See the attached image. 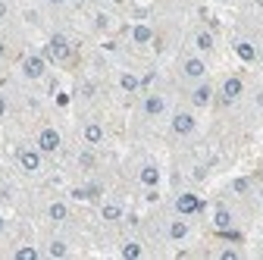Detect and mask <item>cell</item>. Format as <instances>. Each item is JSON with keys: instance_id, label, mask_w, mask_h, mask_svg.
Instances as JSON below:
<instances>
[{"instance_id": "1", "label": "cell", "mask_w": 263, "mask_h": 260, "mask_svg": "<svg viewBox=\"0 0 263 260\" xmlns=\"http://www.w3.org/2000/svg\"><path fill=\"white\" fill-rule=\"evenodd\" d=\"M173 207H176L179 216H194V213L204 210V198H197V194H191V191H182Z\"/></svg>"}, {"instance_id": "2", "label": "cell", "mask_w": 263, "mask_h": 260, "mask_svg": "<svg viewBox=\"0 0 263 260\" xmlns=\"http://www.w3.org/2000/svg\"><path fill=\"white\" fill-rule=\"evenodd\" d=\"M44 72H47V60L41 57V53H28L25 60H22V76L25 79H44Z\"/></svg>"}, {"instance_id": "3", "label": "cell", "mask_w": 263, "mask_h": 260, "mask_svg": "<svg viewBox=\"0 0 263 260\" xmlns=\"http://www.w3.org/2000/svg\"><path fill=\"white\" fill-rule=\"evenodd\" d=\"M194 128H197V119H194V113L182 110V113H176V116H173V135H179V138H188V135H194Z\"/></svg>"}, {"instance_id": "4", "label": "cell", "mask_w": 263, "mask_h": 260, "mask_svg": "<svg viewBox=\"0 0 263 260\" xmlns=\"http://www.w3.org/2000/svg\"><path fill=\"white\" fill-rule=\"evenodd\" d=\"M47 57H50V60H57V63H66V60L72 57L69 41H66L63 35H53V38H50V44H47Z\"/></svg>"}, {"instance_id": "5", "label": "cell", "mask_w": 263, "mask_h": 260, "mask_svg": "<svg viewBox=\"0 0 263 260\" xmlns=\"http://www.w3.org/2000/svg\"><path fill=\"white\" fill-rule=\"evenodd\" d=\"M60 132H57V128H41V132H38V151L41 154H53V151H60Z\"/></svg>"}, {"instance_id": "6", "label": "cell", "mask_w": 263, "mask_h": 260, "mask_svg": "<svg viewBox=\"0 0 263 260\" xmlns=\"http://www.w3.org/2000/svg\"><path fill=\"white\" fill-rule=\"evenodd\" d=\"M16 157H19V166H22L25 173H38V170H41V151H38V147H22Z\"/></svg>"}, {"instance_id": "7", "label": "cell", "mask_w": 263, "mask_h": 260, "mask_svg": "<svg viewBox=\"0 0 263 260\" xmlns=\"http://www.w3.org/2000/svg\"><path fill=\"white\" fill-rule=\"evenodd\" d=\"M182 72H185V79L201 82V79L207 76V66H204L201 57H185V60H182Z\"/></svg>"}, {"instance_id": "8", "label": "cell", "mask_w": 263, "mask_h": 260, "mask_svg": "<svg viewBox=\"0 0 263 260\" xmlns=\"http://www.w3.org/2000/svg\"><path fill=\"white\" fill-rule=\"evenodd\" d=\"M241 94H245V82H241L238 76H229V79L222 82V104H232V101H238Z\"/></svg>"}, {"instance_id": "9", "label": "cell", "mask_w": 263, "mask_h": 260, "mask_svg": "<svg viewBox=\"0 0 263 260\" xmlns=\"http://www.w3.org/2000/svg\"><path fill=\"white\" fill-rule=\"evenodd\" d=\"M141 110H144L147 116H160V113H166V97H160V94H147V97H144V104H141Z\"/></svg>"}, {"instance_id": "10", "label": "cell", "mask_w": 263, "mask_h": 260, "mask_svg": "<svg viewBox=\"0 0 263 260\" xmlns=\"http://www.w3.org/2000/svg\"><path fill=\"white\" fill-rule=\"evenodd\" d=\"M191 235V226L185 222V219H173L170 226H166V238H173V242H182V238H188Z\"/></svg>"}, {"instance_id": "11", "label": "cell", "mask_w": 263, "mask_h": 260, "mask_svg": "<svg viewBox=\"0 0 263 260\" xmlns=\"http://www.w3.org/2000/svg\"><path fill=\"white\" fill-rule=\"evenodd\" d=\"M138 182H141L144 188H157V185H160V170H157L154 163L141 166V173H138Z\"/></svg>"}, {"instance_id": "12", "label": "cell", "mask_w": 263, "mask_h": 260, "mask_svg": "<svg viewBox=\"0 0 263 260\" xmlns=\"http://www.w3.org/2000/svg\"><path fill=\"white\" fill-rule=\"evenodd\" d=\"M210 97H213L210 85H204V82H201V85L191 91V104H194V107H207V104H210Z\"/></svg>"}, {"instance_id": "13", "label": "cell", "mask_w": 263, "mask_h": 260, "mask_svg": "<svg viewBox=\"0 0 263 260\" xmlns=\"http://www.w3.org/2000/svg\"><path fill=\"white\" fill-rule=\"evenodd\" d=\"M82 138H85V141L94 147V144H101V141H104V128L97 125V122H88V125L82 128Z\"/></svg>"}, {"instance_id": "14", "label": "cell", "mask_w": 263, "mask_h": 260, "mask_svg": "<svg viewBox=\"0 0 263 260\" xmlns=\"http://www.w3.org/2000/svg\"><path fill=\"white\" fill-rule=\"evenodd\" d=\"M235 53H238L241 63H257V47H254L251 41H238V44H235Z\"/></svg>"}, {"instance_id": "15", "label": "cell", "mask_w": 263, "mask_h": 260, "mask_svg": "<svg viewBox=\"0 0 263 260\" xmlns=\"http://www.w3.org/2000/svg\"><path fill=\"white\" fill-rule=\"evenodd\" d=\"M151 38H154V28H151V25L138 22L135 28H132V41H135V44H147Z\"/></svg>"}, {"instance_id": "16", "label": "cell", "mask_w": 263, "mask_h": 260, "mask_svg": "<svg viewBox=\"0 0 263 260\" xmlns=\"http://www.w3.org/2000/svg\"><path fill=\"white\" fill-rule=\"evenodd\" d=\"M47 216H50L53 222H63V219H69V207H66L63 201H53V204L47 207Z\"/></svg>"}, {"instance_id": "17", "label": "cell", "mask_w": 263, "mask_h": 260, "mask_svg": "<svg viewBox=\"0 0 263 260\" xmlns=\"http://www.w3.org/2000/svg\"><path fill=\"white\" fill-rule=\"evenodd\" d=\"M119 88L132 94V91H138V88H141V79H138L135 72H122V76H119Z\"/></svg>"}, {"instance_id": "18", "label": "cell", "mask_w": 263, "mask_h": 260, "mask_svg": "<svg viewBox=\"0 0 263 260\" xmlns=\"http://www.w3.org/2000/svg\"><path fill=\"white\" fill-rule=\"evenodd\" d=\"M119 254H122V257H125V260H141V257H144V248H141V245H138V242H125V245H122V251H119Z\"/></svg>"}, {"instance_id": "19", "label": "cell", "mask_w": 263, "mask_h": 260, "mask_svg": "<svg viewBox=\"0 0 263 260\" xmlns=\"http://www.w3.org/2000/svg\"><path fill=\"white\" fill-rule=\"evenodd\" d=\"M122 213H125V210H122L119 204H104V207H101V216H104L107 222H119Z\"/></svg>"}, {"instance_id": "20", "label": "cell", "mask_w": 263, "mask_h": 260, "mask_svg": "<svg viewBox=\"0 0 263 260\" xmlns=\"http://www.w3.org/2000/svg\"><path fill=\"white\" fill-rule=\"evenodd\" d=\"M213 226H216V229H229V226H232V213H229L226 207H219L213 213Z\"/></svg>"}, {"instance_id": "21", "label": "cell", "mask_w": 263, "mask_h": 260, "mask_svg": "<svg viewBox=\"0 0 263 260\" xmlns=\"http://www.w3.org/2000/svg\"><path fill=\"white\" fill-rule=\"evenodd\" d=\"M194 44H197V50H213V35H210V31H197V35H194Z\"/></svg>"}, {"instance_id": "22", "label": "cell", "mask_w": 263, "mask_h": 260, "mask_svg": "<svg viewBox=\"0 0 263 260\" xmlns=\"http://www.w3.org/2000/svg\"><path fill=\"white\" fill-rule=\"evenodd\" d=\"M47 254H50V257H66V254H69V245H66L63 238H53V242L47 245Z\"/></svg>"}, {"instance_id": "23", "label": "cell", "mask_w": 263, "mask_h": 260, "mask_svg": "<svg viewBox=\"0 0 263 260\" xmlns=\"http://www.w3.org/2000/svg\"><path fill=\"white\" fill-rule=\"evenodd\" d=\"M16 260H38V248H28V245L19 248L16 251Z\"/></svg>"}, {"instance_id": "24", "label": "cell", "mask_w": 263, "mask_h": 260, "mask_svg": "<svg viewBox=\"0 0 263 260\" xmlns=\"http://www.w3.org/2000/svg\"><path fill=\"white\" fill-rule=\"evenodd\" d=\"M219 235H222L226 242H241V238H245V232H238V229H232V226H229V229H219Z\"/></svg>"}, {"instance_id": "25", "label": "cell", "mask_w": 263, "mask_h": 260, "mask_svg": "<svg viewBox=\"0 0 263 260\" xmlns=\"http://www.w3.org/2000/svg\"><path fill=\"white\" fill-rule=\"evenodd\" d=\"M94 163H97V157H94V154H91V151H85V154H82V157H79V166H82V170H91V166H94Z\"/></svg>"}, {"instance_id": "26", "label": "cell", "mask_w": 263, "mask_h": 260, "mask_svg": "<svg viewBox=\"0 0 263 260\" xmlns=\"http://www.w3.org/2000/svg\"><path fill=\"white\" fill-rule=\"evenodd\" d=\"M232 191H235V194H248V191H251V182H248V179H235V182H232Z\"/></svg>"}, {"instance_id": "27", "label": "cell", "mask_w": 263, "mask_h": 260, "mask_svg": "<svg viewBox=\"0 0 263 260\" xmlns=\"http://www.w3.org/2000/svg\"><path fill=\"white\" fill-rule=\"evenodd\" d=\"M238 257H241V254H238L235 248H226V251L219 254V260H238Z\"/></svg>"}, {"instance_id": "28", "label": "cell", "mask_w": 263, "mask_h": 260, "mask_svg": "<svg viewBox=\"0 0 263 260\" xmlns=\"http://www.w3.org/2000/svg\"><path fill=\"white\" fill-rule=\"evenodd\" d=\"M7 13H10V7H7V4H4V0H0V19H4V16H7Z\"/></svg>"}, {"instance_id": "29", "label": "cell", "mask_w": 263, "mask_h": 260, "mask_svg": "<svg viewBox=\"0 0 263 260\" xmlns=\"http://www.w3.org/2000/svg\"><path fill=\"white\" fill-rule=\"evenodd\" d=\"M47 4H50V7H63V4H66V0H47Z\"/></svg>"}, {"instance_id": "30", "label": "cell", "mask_w": 263, "mask_h": 260, "mask_svg": "<svg viewBox=\"0 0 263 260\" xmlns=\"http://www.w3.org/2000/svg\"><path fill=\"white\" fill-rule=\"evenodd\" d=\"M7 113V101H0V116H4Z\"/></svg>"}, {"instance_id": "31", "label": "cell", "mask_w": 263, "mask_h": 260, "mask_svg": "<svg viewBox=\"0 0 263 260\" xmlns=\"http://www.w3.org/2000/svg\"><path fill=\"white\" fill-rule=\"evenodd\" d=\"M257 107H263V91H260V94H257Z\"/></svg>"}, {"instance_id": "32", "label": "cell", "mask_w": 263, "mask_h": 260, "mask_svg": "<svg viewBox=\"0 0 263 260\" xmlns=\"http://www.w3.org/2000/svg\"><path fill=\"white\" fill-rule=\"evenodd\" d=\"M4 226H7V222H4V216H0V232H4Z\"/></svg>"}, {"instance_id": "33", "label": "cell", "mask_w": 263, "mask_h": 260, "mask_svg": "<svg viewBox=\"0 0 263 260\" xmlns=\"http://www.w3.org/2000/svg\"><path fill=\"white\" fill-rule=\"evenodd\" d=\"M257 60H260V63H263V50H257Z\"/></svg>"}, {"instance_id": "34", "label": "cell", "mask_w": 263, "mask_h": 260, "mask_svg": "<svg viewBox=\"0 0 263 260\" xmlns=\"http://www.w3.org/2000/svg\"><path fill=\"white\" fill-rule=\"evenodd\" d=\"M0 60H4V44H0Z\"/></svg>"}]
</instances>
